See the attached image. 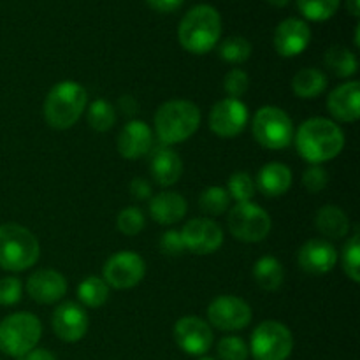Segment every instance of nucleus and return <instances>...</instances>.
Here are the masks:
<instances>
[{
    "instance_id": "nucleus-10",
    "label": "nucleus",
    "mask_w": 360,
    "mask_h": 360,
    "mask_svg": "<svg viewBox=\"0 0 360 360\" xmlns=\"http://www.w3.org/2000/svg\"><path fill=\"white\" fill-rule=\"evenodd\" d=\"M146 274V264L136 252H118L109 257L102 269V280L108 287L129 290L139 285Z\"/></svg>"
},
{
    "instance_id": "nucleus-29",
    "label": "nucleus",
    "mask_w": 360,
    "mask_h": 360,
    "mask_svg": "<svg viewBox=\"0 0 360 360\" xmlns=\"http://www.w3.org/2000/svg\"><path fill=\"white\" fill-rule=\"evenodd\" d=\"M88 125L97 132H108L116 123V109L111 102L104 98H97L88 105L86 111Z\"/></svg>"
},
{
    "instance_id": "nucleus-6",
    "label": "nucleus",
    "mask_w": 360,
    "mask_h": 360,
    "mask_svg": "<svg viewBox=\"0 0 360 360\" xmlns=\"http://www.w3.org/2000/svg\"><path fill=\"white\" fill-rule=\"evenodd\" d=\"M42 336L41 320L27 311L13 313L0 322V352L20 359L37 347Z\"/></svg>"
},
{
    "instance_id": "nucleus-38",
    "label": "nucleus",
    "mask_w": 360,
    "mask_h": 360,
    "mask_svg": "<svg viewBox=\"0 0 360 360\" xmlns=\"http://www.w3.org/2000/svg\"><path fill=\"white\" fill-rule=\"evenodd\" d=\"M327 183H329V174L322 165H309L302 174V186L311 193L322 192Z\"/></svg>"
},
{
    "instance_id": "nucleus-11",
    "label": "nucleus",
    "mask_w": 360,
    "mask_h": 360,
    "mask_svg": "<svg viewBox=\"0 0 360 360\" xmlns=\"http://www.w3.org/2000/svg\"><path fill=\"white\" fill-rule=\"evenodd\" d=\"M207 320L211 326L225 333L241 330L252 322V308L245 299L236 295H220L207 308Z\"/></svg>"
},
{
    "instance_id": "nucleus-16",
    "label": "nucleus",
    "mask_w": 360,
    "mask_h": 360,
    "mask_svg": "<svg viewBox=\"0 0 360 360\" xmlns=\"http://www.w3.org/2000/svg\"><path fill=\"white\" fill-rule=\"evenodd\" d=\"M311 41V30L304 20L287 18L274 30V49L283 58H292L304 51Z\"/></svg>"
},
{
    "instance_id": "nucleus-20",
    "label": "nucleus",
    "mask_w": 360,
    "mask_h": 360,
    "mask_svg": "<svg viewBox=\"0 0 360 360\" xmlns=\"http://www.w3.org/2000/svg\"><path fill=\"white\" fill-rule=\"evenodd\" d=\"M153 144V132L143 120H132L122 129L118 136V153L127 160L144 157Z\"/></svg>"
},
{
    "instance_id": "nucleus-9",
    "label": "nucleus",
    "mask_w": 360,
    "mask_h": 360,
    "mask_svg": "<svg viewBox=\"0 0 360 360\" xmlns=\"http://www.w3.org/2000/svg\"><path fill=\"white\" fill-rule=\"evenodd\" d=\"M227 225L231 234L238 241L259 243L269 236L271 217L259 204L248 200V202H238L229 211Z\"/></svg>"
},
{
    "instance_id": "nucleus-41",
    "label": "nucleus",
    "mask_w": 360,
    "mask_h": 360,
    "mask_svg": "<svg viewBox=\"0 0 360 360\" xmlns=\"http://www.w3.org/2000/svg\"><path fill=\"white\" fill-rule=\"evenodd\" d=\"M130 195L136 200H146L151 197V185L144 178H134L130 183Z\"/></svg>"
},
{
    "instance_id": "nucleus-33",
    "label": "nucleus",
    "mask_w": 360,
    "mask_h": 360,
    "mask_svg": "<svg viewBox=\"0 0 360 360\" xmlns=\"http://www.w3.org/2000/svg\"><path fill=\"white\" fill-rule=\"evenodd\" d=\"M227 193L231 195V199L238 200V202H248L253 199L257 192L255 179L248 174V172H234V174L229 178L227 183Z\"/></svg>"
},
{
    "instance_id": "nucleus-15",
    "label": "nucleus",
    "mask_w": 360,
    "mask_h": 360,
    "mask_svg": "<svg viewBox=\"0 0 360 360\" xmlns=\"http://www.w3.org/2000/svg\"><path fill=\"white\" fill-rule=\"evenodd\" d=\"M51 327L58 340L65 343H76L83 340L88 330V315L84 308L72 301L56 306L51 315Z\"/></svg>"
},
{
    "instance_id": "nucleus-40",
    "label": "nucleus",
    "mask_w": 360,
    "mask_h": 360,
    "mask_svg": "<svg viewBox=\"0 0 360 360\" xmlns=\"http://www.w3.org/2000/svg\"><path fill=\"white\" fill-rule=\"evenodd\" d=\"M160 250L162 253L169 257H178L185 253V243H183L181 232L167 231L160 236Z\"/></svg>"
},
{
    "instance_id": "nucleus-47",
    "label": "nucleus",
    "mask_w": 360,
    "mask_h": 360,
    "mask_svg": "<svg viewBox=\"0 0 360 360\" xmlns=\"http://www.w3.org/2000/svg\"><path fill=\"white\" fill-rule=\"evenodd\" d=\"M199 360H214V359H211V357H204V355H202V357H200Z\"/></svg>"
},
{
    "instance_id": "nucleus-17",
    "label": "nucleus",
    "mask_w": 360,
    "mask_h": 360,
    "mask_svg": "<svg viewBox=\"0 0 360 360\" xmlns=\"http://www.w3.org/2000/svg\"><path fill=\"white\" fill-rule=\"evenodd\" d=\"M297 262L302 271L309 274H326L334 269L338 252L327 239H309L299 248Z\"/></svg>"
},
{
    "instance_id": "nucleus-31",
    "label": "nucleus",
    "mask_w": 360,
    "mask_h": 360,
    "mask_svg": "<svg viewBox=\"0 0 360 360\" xmlns=\"http://www.w3.org/2000/svg\"><path fill=\"white\" fill-rule=\"evenodd\" d=\"M341 0H297L302 16L309 21H327L336 14Z\"/></svg>"
},
{
    "instance_id": "nucleus-7",
    "label": "nucleus",
    "mask_w": 360,
    "mask_h": 360,
    "mask_svg": "<svg viewBox=\"0 0 360 360\" xmlns=\"http://www.w3.org/2000/svg\"><path fill=\"white\" fill-rule=\"evenodd\" d=\"M253 137L267 150H283L294 141L292 118L276 105H264L253 116Z\"/></svg>"
},
{
    "instance_id": "nucleus-37",
    "label": "nucleus",
    "mask_w": 360,
    "mask_h": 360,
    "mask_svg": "<svg viewBox=\"0 0 360 360\" xmlns=\"http://www.w3.org/2000/svg\"><path fill=\"white\" fill-rule=\"evenodd\" d=\"M250 86V77L245 70L232 69L224 77V90L231 98H239L246 94Z\"/></svg>"
},
{
    "instance_id": "nucleus-35",
    "label": "nucleus",
    "mask_w": 360,
    "mask_h": 360,
    "mask_svg": "<svg viewBox=\"0 0 360 360\" xmlns=\"http://www.w3.org/2000/svg\"><path fill=\"white\" fill-rule=\"evenodd\" d=\"M144 224H146L144 213L136 206H129L122 210L118 213V218H116V227L125 236L139 234L144 229Z\"/></svg>"
},
{
    "instance_id": "nucleus-44",
    "label": "nucleus",
    "mask_w": 360,
    "mask_h": 360,
    "mask_svg": "<svg viewBox=\"0 0 360 360\" xmlns=\"http://www.w3.org/2000/svg\"><path fill=\"white\" fill-rule=\"evenodd\" d=\"M347 9L352 16L359 18L360 16V0H347Z\"/></svg>"
},
{
    "instance_id": "nucleus-28",
    "label": "nucleus",
    "mask_w": 360,
    "mask_h": 360,
    "mask_svg": "<svg viewBox=\"0 0 360 360\" xmlns=\"http://www.w3.org/2000/svg\"><path fill=\"white\" fill-rule=\"evenodd\" d=\"M77 299L86 308H101L109 299V287L102 278L88 276L77 285Z\"/></svg>"
},
{
    "instance_id": "nucleus-25",
    "label": "nucleus",
    "mask_w": 360,
    "mask_h": 360,
    "mask_svg": "<svg viewBox=\"0 0 360 360\" xmlns=\"http://www.w3.org/2000/svg\"><path fill=\"white\" fill-rule=\"evenodd\" d=\"M253 278L257 285L266 292H274L283 285L285 269L283 264L276 257H260L253 266Z\"/></svg>"
},
{
    "instance_id": "nucleus-8",
    "label": "nucleus",
    "mask_w": 360,
    "mask_h": 360,
    "mask_svg": "<svg viewBox=\"0 0 360 360\" xmlns=\"http://www.w3.org/2000/svg\"><path fill=\"white\" fill-rule=\"evenodd\" d=\"M248 350L255 360H287L294 350V336L285 323L266 320L252 333Z\"/></svg>"
},
{
    "instance_id": "nucleus-5",
    "label": "nucleus",
    "mask_w": 360,
    "mask_h": 360,
    "mask_svg": "<svg viewBox=\"0 0 360 360\" xmlns=\"http://www.w3.org/2000/svg\"><path fill=\"white\" fill-rule=\"evenodd\" d=\"M41 255L37 238L18 224L0 225V269L21 273L35 266Z\"/></svg>"
},
{
    "instance_id": "nucleus-22",
    "label": "nucleus",
    "mask_w": 360,
    "mask_h": 360,
    "mask_svg": "<svg viewBox=\"0 0 360 360\" xmlns=\"http://www.w3.org/2000/svg\"><path fill=\"white\" fill-rule=\"evenodd\" d=\"M151 178L162 186H172L183 174V160L172 148H158L150 160Z\"/></svg>"
},
{
    "instance_id": "nucleus-32",
    "label": "nucleus",
    "mask_w": 360,
    "mask_h": 360,
    "mask_svg": "<svg viewBox=\"0 0 360 360\" xmlns=\"http://www.w3.org/2000/svg\"><path fill=\"white\" fill-rule=\"evenodd\" d=\"M218 55L227 63H243L252 56V44L248 39L234 35L221 42L218 48Z\"/></svg>"
},
{
    "instance_id": "nucleus-30",
    "label": "nucleus",
    "mask_w": 360,
    "mask_h": 360,
    "mask_svg": "<svg viewBox=\"0 0 360 360\" xmlns=\"http://www.w3.org/2000/svg\"><path fill=\"white\" fill-rule=\"evenodd\" d=\"M231 195L227 193V190L221 188V186H210V188L204 190L199 197V207L206 214L211 217H220L225 211L231 207Z\"/></svg>"
},
{
    "instance_id": "nucleus-23",
    "label": "nucleus",
    "mask_w": 360,
    "mask_h": 360,
    "mask_svg": "<svg viewBox=\"0 0 360 360\" xmlns=\"http://www.w3.org/2000/svg\"><path fill=\"white\" fill-rule=\"evenodd\" d=\"M255 186L266 197L285 195L292 186L290 167H287L281 162H269L257 174Z\"/></svg>"
},
{
    "instance_id": "nucleus-42",
    "label": "nucleus",
    "mask_w": 360,
    "mask_h": 360,
    "mask_svg": "<svg viewBox=\"0 0 360 360\" xmlns=\"http://www.w3.org/2000/svg\"><path fill=\"white\" fill-rule=\"evenodd\" d=\"M148 6L153 7L158 13H172V11L179 9L183 0H146Z\"/></svg>"
},
{
    "instance_id": "nucleus-14",
    "label": "nucleus",
    "mask_w": 360,
    "mask_h": 360,
    "mask_svg": "<svg viewBox=\"0 0 360 360\" xmlns=\"http://www.w3.org/2000/svg\"><path fill=\"white\" fill-rule=\"evenodd\" d=\"M174 341L185 354L202 357L213 345V330L199 316H183L174 323Z\"/></svg>"
},
{
    "instance_id": "nucleus-3",
    "label": "nucleus",
    "mask_w": 360,
    "mask_h": 360,
    "mask_svg": "<svg viewBox=\"0 0 360 360\" xmlns=\"http://www.w3.org/2000/svg\"><path fill=\"white\" fill-rule=\"evenodd\" d=\"M200 125V109L185 98L167 101L155 112V130L164 144L185 143Z\"/></svg>"
},
{
    "instance_id": "nucleus-18",
    "label": "nucleus",
    "mask_w": 360,
    "mask_h": 360,
    "mask_svg": "<svg viewBox=\"0 0 360 360\" xmlns=\"http://www.w3.org/2000/svg\"><path fill=\"white\" fill-rule=\"evenodd\" d=\"M65 292V276L55 269H39L27 280V294L39 304L58 302Z\"/></svg>"
},
{
    "instance_id": "nucleus-12",
    "label": "nucleus",
    "mask_w": 360,
    "mask_h": 360,
    "mask_svg": "<svg viewBox=\"0 0 360 360\" xmlns=\"http://www.w3.org/2000/svg\"><path fill=\"white\" fill-rule=\"evenodd\" d=\"M248 123V108L241 98H221L210 112V129L218 137L231 139L239 136Z\"/></svg>"
},
{
    "instance_id": "nucleus-46",
    "label": "nucleus",
    "mask_w": 360,
    "mask_h": 360,
    "mask_svg": "<svg viewBox=\"0 0 360 360\" xmlns=\"http://www.w3.org/2000/svg\"><path fill=\"white\" fill-rule=\"evenodd\" d=\"M359 32H360V27H359V25H357V27H355V46H357V48H359V46H360V41H359Z\"/></svg>"
},
{
    "instance_id": "nucleus-45",
    "label": "nucleus",
    "mask_w": 360,
    "mask_h": 360,
    "mask_svg": "<svg viewBox=\"0 0 360 360\" xmlns=\"http://www.w3.org/2000/svg\"><path fill=\"white\" fill-rule=\"evenodd\" d=\"M266 2H269L271 6H274V7H285V6H288V2H290V0H266Z\"/></svg>"
},
{
    "instance_id": "nucleus-21",
    "label": "nucleus",
    "mask_w": 360,
    "mask_h": 360,
    "mask_svg": "<svg viewBox=\"0 0 360 360\" xmlns=\"http://www.w3.org/2000/svg\"><path fill=\"white\" fill-rule=\"evenodd\" d=\"M186 200L181 193L176 192H162L150 199V214L157 224L172 225L178 224L185 218Z\"/></svg>"
},
{
    "instance_id": "nucleus-1",
    "label": "nucleus",
    "mask_w": 360,
    "mask_h": 360,
    "mask_svg": "<svg viewBox=\"0 0 360 360\" xmlns=\"http://www.w3.org/2000/svg\"><path fill=\"white\" fill-rule=\"evenodd\" d=\"M297 153L311 165H320L336 158L345 148V134L333 120L309 118L295 134Z\"/></svg>"
},
{
    "instance_id": "nucleus-24",
    "label": "nucleus",
    "mask_w": 360,
    "mask_h": 360,
    "mask_svg": "<svg viewBox=\"0 0 360 360\" xmlns=\"http://www.w3.org/2000/svg\"><path fill=\"white\" fill-rule=\"evenodd\" d=\"M315 225L320 234L329 239H343L350 232V220L347 213L334 204L320 207L315 217Z\"/></svg>"
},
{
    "instance_id": "nucleus-27",
    "label": "nucleus",
    "mask_w": 360,
    "mask_h": 360,
    "mask_svg": "<svg viewBox=\"0 0 360 360\" xmlns=\"http://www.w3.org/2000/svg\"><path fill=\"white\" fill-rule=\"evenodd\" d=\"M326 67L338 77H350L357 72L359 62L354 51H350L345 46H333L326 51L323 56Z\"/></svg>"
},
{
    "instance_id": "nucleus-2",
    "label": "nucleus",
    "mask_w": 360,
    "mask_h": 360,
    "mask_svg": "<svg viewBox=\"0 0 360 360\" xmlns=\"http://www.w3.org/2000/svg\"><path fill=\"white\" fill-rule=\"evenodd\" d=\"M221 16L210 4H199L183 16L178 28L179 44L193 55H204L218 44Z\"/></svg>"
},
{
    "instance_id": "nucleus-26",
    "label": "nucleus",
    "mask_w": 360,
    "mask_h": 360,
    "mask_svg": "<svg viewBox=\"0 0 360 360\" xmlns=\"http://www.w3.org/2000/svg\"><path fill=\"white\" fill-rule=\"evenodd\" d=\"M327 88V76L315 67L301 69L292 79V90L299 98H316Z\"/></svg>"
},
{
    "instance_id": "nucleus-19",
    "label": "nucleus",
    "mask_w": 360,
    "mask_h": 360,
    "mask_svg": "<svg viewBox=\"0 0 360 360\" xmlns=\"http://www.w3.org/2000/svg\"><path fill=\"white\" fill-rule=\"evenodd\" d=\"M327 109L338 122L354 123L360 116V84L348 81L334 88L327 97Z\"/></svg>"
},
{
    "instance_id": "nucleus-39",
    "label": "nucleus",
    "mask_w": 360,
    "mask_h": 360,
    "mask_svg": "<svg viewBox=\"0 0 360 360\" xmlns=\"http://www.w3.org/2000/svg\"><path fill=\"white\" fill-rule=\"evenodd\" d=\"M23 285L18 278L6 276L0 280V306H14L20 302Z\"/></svg>"
},
{
    "instance_id": "nucleus-13",
    "label": "nucleus",
    "mask_w": 360,
    "mask_h": 360,
    "mask_svg": "<svg viewBox=\"0 0 360 360\" xmlns=\"http://www.w3.org/2000/svg\"><path fill=\"white\" fill-rule=\"evenodd\" d=\"M179 232L185 248L195 255H211L224 245V231L210 218H193Z\"/></svg>"
},
{
    "instance_id": "nucleus-36",
    "label": "nucleus",
    "mask_w": 360,
    "mask_h": 360,
    "mask_svg": "<svg viewBox=\"0 0 360 360\" xmlns=\"http://www.w3.org/2000/svg\"><path fill=\"white\" fill-rule=\"evenodd\" d=\"M217 354L220 360H246L250 355V350L243 338L225 336L217 345Z\"/></svg>"
},
{
    "instance_id": "nucleus-4",
    "label": "nucleus",
    "mask_w": 360,
    "mask_h": 360,
    "mask_svg": "<svg viewBox=\"0 0 360 360\" xmlns=\"http://www.w3.org/2000/svg\"><path fill=\"white\" fill-rule=\"evenodd\" d=\"M88 105V94L76 81H60L48 91L44 118L51 129L67 130L77 123Z\"/></svg>"
},
{
    "instance_id": "nucleus-34",
    "label": "nucleus",
    "mask_w": 360,
    "mask_h": 360,
    "mask_svg": "<svg viewBox=\"0 0 360 360\" xmlns=\"http://www.w3.org/2000/svg\"><path fill=\"white\" fill-rule=\"evenodd\" d=\"M343 271L354 283L360 281V236L354 234L343 248Z\"/></svg>"
},
{
    "instance_id": "nucleus-43",
    "label": "nucleus",
    "mask_w": 360,
    "mask_h": 360,
    "mask_svg": "<svg viewBox=\"0 0 360 360\" xmlns=\"http://www.w3.org/2000/svg\"><path fill=\"white\" fill-rule=\"evenodd\" d=\"M18 360H56V357L55 354H51L49 350H44V348H34V350H30Z\"/></svg>"
}]
</instances>
